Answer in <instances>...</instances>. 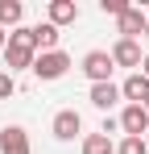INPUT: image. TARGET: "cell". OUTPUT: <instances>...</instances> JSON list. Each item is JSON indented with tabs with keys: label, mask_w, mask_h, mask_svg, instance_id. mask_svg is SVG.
<instances>
[{
	"label": "cell",
	"mask_w": 149,
	"mask_h": 154,
	"mask_svg": "<svg viewBox=\"0 0 149 154\" xmlns=\"http://www.w3.org/2000/svg\"><path fill=\"white\" fill-rule=\"evenodd\" d=\"M21 17H25V4H21V0H0V29H4V33L21 29Z\"/></svg>",
	"instance_id": "obj_11"
},
{
	"label": "cell",
	"mask_w": 149,
	"mask_h": 154,
	"mask_svg": "<svg viewBox=\"0 0 149 154\" xmlns=\"http://www.w3.org/2000/svg\"><path fill=\"white\" fill-rule=\"evenodd\" d=\"M0 154H29V133L21 125H4L0 129Z\"/></svg>",
	"instance_id": "obj_8"
},
{
	"label": "cell",
	"mask_w": 149,
	"mask_h": 154,
	"mask_svg": "<svg viewBox=\"0 0 149 154\" xmlns=\"http://www.w3.org/2000/svg\"><path fill=\"white\" fill-rule=\"evenodd\" d=\"M141 75L149 79V54H145V58H141Z\"/></svg>",
	"instance_id": "obj_18"
},
{
	"label": "cell",
	"mask_w": 149,
	"mask_h": 154,
	"mask_svg": "<svg viewBox=\"0 0 149 154\" xmlns=\"http://www.w3.org/2000/svg\"><path fill=\"white\" fill-rule=\"evenodd\" d=\"M83 154H116V142L108 133H87L83 137Z\"/></svg>",
	"instance_id": "obj_13"
},
{
	"label": "cell",
	"mask_w": 149,
	"mask_h": 154,
	"mask_svg": "<svg viewBox=\"0 0 149 154\" xmlns=\"http://www.w3.org/2000/svg\"><path fill=\"white\" fill-rule=\"evenodd\" d=\"M116 100H120V88H116V83H91V104H95V108L108 112Z\"/></svg>",
	"instance_id": "obj_12"
},
{
	"label": "cell",
	"mask_w": 149,
	"mask_h": 154,
	"mask_svg": "<svg viewBox=\"0 0 149 154\" xmlns=\"http://www.w3.org/2000/svg\"><path fill=\"white\" fill-rule=\"evenodd\" d=\"M141 46L137 42H128V38H116V46H112V63L116 67H133V71H141Z\"/></svg>",
	"instance_id": "obj_7"
},
{
	"label": "cell",
	"mask_w": 149,
	"mask_h": 154,
	"mask_svg": "<svg viewBox=\"0 0 149 154\" xmlns=\"http://www.w3.org/2000/svg\"><path fill=\"white\" fill-rule=\"evenodd\" d=\"M116 154H149V146H145V137H124L116 146Z\"/></svg>",
	"instance_id": "obj_15"
},
{
	"label": "cell",
	"mask_w": 149,
	"mask_h": 154,
	"mask_svg": "<svg viewBox=\"0 0 149 154\" xmlns=\"http://www.w3.org/2000/svg\"><path fill=\"white\" fill-rule=\"evenodd\" d=\"M145 112H149V100H145Z\"/></svg>",
	"instance_id": "obj_22"
},
{
	"label": "cell",
	"mask_w": 149,
	"mask_h": 154,
	"mask_svg": "<svg viewBox=\"0 0 149 154\" xmlns=\"http://www.w3.org/2000/svg\"><path fill=\"white\" fill-rule=\"evenodd\" d=\"M99 8H104L108 17H120L124 8H128V0H99Z\"/></svg>",
	"instance_id": "obj_16"
},
{
	"label": "cell",
	"mask_w": 149,
	"mask_h": 154,
	"mask_svg": "<svg viewBox=\"0 0 149 154\" xmlns=\"http://www.w3.org/2000/svg\"><path fill=\"white\" fill-rule=\"evenodd\" d=\"M46 17H50V25H54V29L74 25V21H79V4H74V0H50Z\"/></svg>",
	"instance_id": "obj_9"
},
{
	"label": "cell",
	"mask_w": 149,
	"mask_h": 154,
	"mask_svg": "<svg viewBox=\"0 0 149 154\" xmlns=\"http://www.w3.org/2000/svg\"><path fill=\"white\" fill-rule=\"evenodd\" d=\"M116 33H120V38H128V42H137V38L145 33V13L128 4L120 17H116Z\"/></svg>",
	"instance_id": "obj_6"
},
{
	"label": "cell",
	"mask_w": 149,
	"mask_h": 154,
	"mask_svg": "<svg viewBox=\"0 0 149 154\" xmlns=\"http://www.w3.org/2000/svg\"><path fill=\"white\" fill-rule=\"evenodd\" d=\"M50 129H54L58 142H74V137L83 133V117H79L74 108H62V112L54 117V125H50Z\"/></svg>",
	"instance_id": "obj_5"
},
{
	"label": "cell",
	"mask_w": 149,
	"mask_h": 154,
	"mask_svg": "<svg viewBox=\"0 0 149 154\" xmlns=\"http://www.w3.org/2000/svg\"><path fill=\"white\" fill-rule=\"evenodd\" d=\"M33 58H37V33H33L29 25L13 29V33H8V46H4V67H8V75L29 71Z\"/></svg>",
	"instance_id": "obj_1"
},
{
	"label": "cell",
	"mask_w": 149,
	"mask_h": 154,
	"mask_svg": "<svg viewBox=\"0 0 149 154\" xmlns=\"http://www.w3.org/2000/svg\"><path fill=\"white\" fill-rule=\"evenodd\" d=\"M112 71H116V63H112L108 50H87L83 54V75L91 83H112Z\"/></svg>",
	"instance_id": "obj_3"
},
{
	"label": "cell",
	"mask_w": 149,
	"mask_h": 154,
	"mask_svg": "<svg viewBox=\"0 0 149 154\" xmlns=\"http://www.w3.org/2000/svg\"><path fill=\"white\" fill-rule=\"evenodd\" d=\"M13 92H17V79L8 75V71H0V100H8Z\"/></svg>",
	"instance_id": "obj_17"
},
{
	"label": "cell",
	"mask_w": 149,
	"mask_h": 154,
	"mask_svg": "<svg viewBox=\"0 0 149 154\" xmlns=\"http://www.w3.org/2000/svg\"><path fill=\"white\" fill-rule=\"evenodd\" d=\"M4 46H8V33H4V29H0V50H4Z\"/></svg>",
	"instance_id": "obj_19"
},
{
	"label": "cell",
	"mask_w": 149,
	"mask_h": 154,
	"mask_svg": "<svg viewBox=\"0 0 149 154\" xmlns=\"http://www.w3.org/2000/svg\"><path fill=\"white\" fill-rule=\"evenodd\" d=\"M145 146H149V133H145Z\"/></svg>",
	"instance_id": "obj_21"
},
{
	"label": "cell",
	"mask_w": 149,
	"mask_h": 154,
	"mask_svg": "<svg viewBox=\"0 0 149 154\" xmlns=\"http://www.w3.org/2000/svg\"><path fill=\"white\" fill-rule=\"evenodd\" d=\"M120 100H128V104H145L149 100V79L141 75V71H133V75L120 83Z\"/></svg>",
	"instance_id": "obj_10"
},
{
	"label": "cell",
	"mask_w": 149,
	"mask_h": 154,
	"mask_svg": "<svg viewBox=\"0 0 149 154\" xmlns=\"http://www.w3.org/2000/svg\"><path fill=\"white\" fill-rule=\"evenodd\" d=\"M71 67H74V63H71V54H66V50H46V54H37V58H33V67H29V71L42 79V83H54V79L66 75Z\"/></svg>",
	"instance_id": "obj_2"
},
{
	"label": "cell",
	"mask_w": 149,
	"mask_h": 154,
	"mask_svg": "<svg viewBox=\"0 0 149 154\" xmlns=\"http://www.w3.org/2000/svg\"><path fill=\"white\" fill-rule=\"evenodd\" d=\"M33 33H37V54H46V50H58V38H62V33H58V29L50 25H33Z\"/></svg>",
	"instance_id": "obj_14"
},
{
	"label": "cell",
	"mask_w": 149,
	"mask_h": 154,
	"mask_svg": "<svg viewBox=\"0 0 149 154\" xmlns=\"http://www.w3.org/2000/svg\"><path fill=\"white\" fill-rule=\"evenodd\" d=\"M120 133H124V137H145V133H149V112H145V104H124V112H120Z\"/></svg>",
	"instance_id": "obj_4"
},
{
	"label": "cell",
	"mask_w": 149,
	"mask_h": 154,
	"mask_svg": "<svg viewBox=\"0 0 149 154\" xmlns=\"http://www.w3.org/2000/svg\"><path fill=\"white\" fill-rule=\"evenodd\" d=\"M141 38H145V42H149V13H145V33H141Z\"/></svg>",
	"instance_id": "obj_20"
}]
</instances>
